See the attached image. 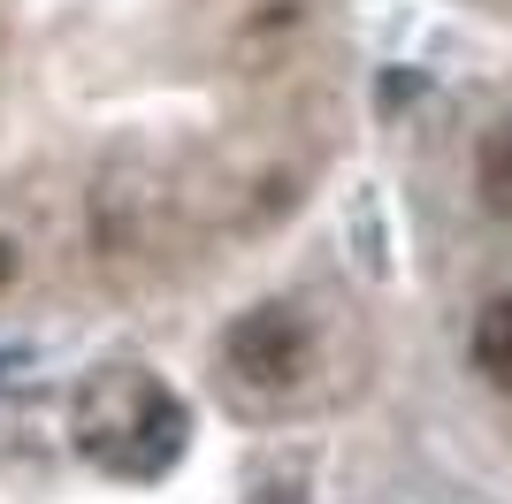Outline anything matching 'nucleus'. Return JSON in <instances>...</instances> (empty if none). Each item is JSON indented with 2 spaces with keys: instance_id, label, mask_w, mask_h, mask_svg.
Wrapping results in <instances>:
<instances>
[{
  "instance_id": "nucleus-1",
  "label": "nucleus",
  "mask_w": 512,
  "mask_h": 504,
  "mask_svg": "<svg viewBox=\"0 0 512 504\" xmlns=\"http://www.w3.org/2000/svg\"><path fill=\"white\" fill-rule=\"evenodd\" d=\"M85 459H100L107 474H130V482H153L161 466H176L184 451V405L161 390L153 375H100V390L85 398Z\"/></svg>"
},
{
  "instance_id": "nucleus-2",
  "label": "nucleus",
  "mask_w": 512,
  "mask_h": 504,
  "mask_svg": "<svg viewBox=\"0 0 512 504\" xmlns=\"http://www.w3.org/2000/svg\"><path fill=\"white\" fill-rule=\"evenodd\" d=\"M222 352H230V367L245 382H268V390H276V382H291L306 367V321L291 314V306H253V314L230 329Z\"/></svg>"
},
{
  "instance_id": "nucleus-3",
  "label": "nucleus",
  "mask_w": 512,
  "mask_h": 504,
  "mask_svg": "<svg viewBox=\"0 0 512 504\" xmlns=\"http://www.w3.org/2000/svg\"><path fill=\"white\" fill-rule=\"evenodd\" d=\"M474 367H482V375L512 398V291L490 298V314L474 321Z\"/></svg>"
},
{
  "instance_id": "nucleus-4",
  "label": "nucleus",
  "mask_w": 512,
  "mask_h": 504,
  "mask_svg": "<svg viewBox=\"0 0 512 504\" xmlns=\"http://www.w3.org/2000/svg\"><path fill=\"white\" fill-rule=\"evenodd\" d=\"M482 199L497 214H512V123L482 138Z\"/></svg>"
},
{
  "instance_id": "nucleus-5",
  "label": "nucleus",
  "mask_w": 512,
  "mask_h": 504,
  "mask_svg": "<svg viewBox=\"0 0 512 504\" xmlns=\"http://www.w3.org/2000/svg\"><path fill=\"white\" fill-rule=\"evenodd\" d=\"M8 275H16V252H8V245H0V283H8Z\"/></svg>"
}]
</instances>
